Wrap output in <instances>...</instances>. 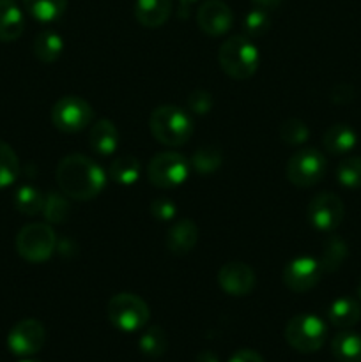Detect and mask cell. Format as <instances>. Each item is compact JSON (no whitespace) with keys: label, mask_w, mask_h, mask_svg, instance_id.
<instances>
[{"label":"cell","mask_w":361,"mask_h":362,"mask_svg":"<svg viewBox=\"0 0 361 362\" xmlns=\"http://www.w3.org/2000/svg\"><path fill=\"white\" fill-rule=\"evenodd\" d=\"M223 163V154L218 147L214 145H205L200 147L191 158L190 165L197 170L198 173L205 175V173H212L222 166Z\"/></svg>","instance_id":"f1b7e54d"},{"label":"cell","mask_w":361,"mask_h":362,"mask_svg":"<svg viewBox=\"0 0 361 362\" xmlns=\"http://www.w3.org/2000/svg\"><path fill=\"white\" fill-rule=\"evenodd\" d=\"M179 2H180V6H184V7H186V6H190V4L197 2V0H179Z\"/></svg>","instance_id":"ab89813d"},{"label":"cell","mask_w":361,"mask_h":362,"mask_svg":"<svg viewBox=\"0 0 361 362\" xmlns=\"http://www.w3.org/2000/svg\"><path fill=\"white\" fill-rule=\"evenodd\" d=\"M218 285L225 293L232 297H244L253 292L255 272L243 262L225 264L218 272Z\"/></svg>","instance_id":"5bb4252c"},{"label":"cell","mask_w":361,"mask_h":362,"mask_svg":"<svg viewBox=\"0 0 361 362\" xmlns=\"http://www.w3.org/2000/svg\"><path fill=\"white\" fill-rule=\"evenodd\" d=\"M229 362H265L264 357L260 356L258 352L250 349H243V350H237L232 357H230Z\"/></svg>","instance_id":"d590c367"},{"label":"cell","mask_w":361,"mask_h":362,"mask_svg":"<svg viewBox=\"0 0 361 362\" xmlns=\"http://www.w3.org/2000/svg\"><path fill=\"white\" fill-rule=\"evenodd\" d=\"M331 352L338 362H361V336L343 329L333 338Z\"/></svg>","instance_id":"44dd1931"},{"label":"cell","mask_w":361,"mask_h":362,"mask_svg":"<svg viewBox=\"0 0 361 362\" xmlns=\"http://www.w3.org/2000/svg\"><path fill=\"white\" fill-rule=\"evenodd\" d=\"M57 235L48 223H30L16 235V251L30 264L46 262L55 251Z\"/></svg>","instance_id":"5b68a950"},{"label":"cell","mask_w":361,"mask_h":362,"mask_svg":"<svg viewBox=\"0 0 361 362\" xmlns=\"http://www.w3.org/2000/svg\"><path fill=\"white\" fill-rule=\"evenodd\" d=\"M328 336V327L317 315H297L290 318L285 327V339L301 354H314L322 349Z\"/></svg>","instance_id":"8992f818"},{"label":"cell","mask_w":361,"mask_h":362,"mask_svg":"<svg viewBox=\"0 0 361 362\" xmlns=\"http://www.w3.org/2000/svg\"><path fill=\"white\" fill-rule=\"evenodd\" d=\"M46 221L53 223V225H60L66 221L67 214H69V202H67L66 194L60 193H50L45 198V209H42Z\"/></svg>","instance_id":"4dcf8cb0"},{"label":"cell","mask_w":361,"mask_h":362,"mask_svg":"<svg viewBox=\"0 0 361 362\" xmlns=\"http://www.w3.org/2000/svg\"><path fill=\"white\" fill-rule=\"evenodd\" d=\"M21 362H39V361H21Z\"/></svg>","instance_id":"b9f144b4"},{"label":"cell","mask_w":361,"mask_h":362,"mask_svg":"<svg viewBox=\"0 0 361 362\" xmlns=\"http://www.w3.org/2000/svg\"><path fill=\"white\" fill-rule=\"evenodd\" d=\"M110 324L122 332H137L147 325L151 318L147 303L134 293L122 292L110 299L108 310Z\"/></svg>","instance_id":"277c9868"},{"label":"cell","mask_w":361,"mask_h":362,"mask_svg":"<svg viewBox=\"0 0 361 362\" xmlns=\"http://www.w3.org/2000/svg\"><path fill=\"white\" fill-rule=\"evenodd\" d=\"M310 136V129L299 119H289L280 127V140L287 145H301Z\"/></svg>","instance_id":"d6a6232c"},{"label":"cell","mask_w":361,"mask_h":362,"mask_svg":"<svg viewBox=\"0 0 361 362\" xmlns=\"http://www.w3.org/2000/svg\"><path fill=\"white\" fill-rule=\"evenodd\" d=\"M190 168V161L179 152H159L149 161L147 179L158 189H172L186 182Z\"/></svg>","instance_id":"52a82bcc"},{"label":"cell","mask_w":361,"mask_h":362,"mask_svg":"<svg viewBox=\"0 0 361 362\" xmlns=\"http://www.w3.org/2000/svg\"><path fill=\"white\" fill-rule=\"evenodd\" d=\"M322 144H324V148L329 154H349V152L354 151V147H356L357 134L356 131L350 126H347V124H333V126L324 133Z\"/></svg>","instance_id":"d6986e66"},{"label":"cell","mask_w":361,"mask_h":362,"mask_svg":"<svg viewBox=\"0 0 361 362\" xmlns=\"http://www.w3.org/2000/svg\"><path fill=\"white\" fill-rule=\"evenodd\" d=\"M138 349L144 354L145 357H151V359H158L168 349V338H166V332L163 331L159 325H151V327L145 329L142 332L140 339H138Z\"/></svg>","instance_id":"484cf974"},{"label":"cell","mask_w":361,"mask_h":362,"mask_svg":"<svg viewBox=\"0 0 361 362\" xmlns=\"http://www.w3.org/2000/svg\"><path fill=\"white\" fill-rule=\"evenodd\" d=\"M94 119L91 103L80 95H64L53 105L52 122L62 133H78L85 129Z\"/></svg>","instance_id":"ba28073f"},{"label":"cell","mask_w":361,"mask_h":362,"mask_svg":"<svg viewBox=\"0 0 361 362\" xmlns=\"http://www.w3.org/2000/svg\"><path fill=\"white\" fill-rule=\"evenodd\" d=\"M188 108L197 115H204V113L211 112L212 108V98L209 92L205 90H195L188 98Z\"/></svg>","instance_id":"e575fe53"},{"label":"cell","mask_w":361,"mask_h":362,"mask_svg":"<svg viewBox=\"0 0 361 362\" xmlns=\"http://www.w3.org/2000/svg\"><path fill=\"white\" fill-rule=\"evenodd\" d=\"M342 90L343 92H340L338 87H336L335 90H333V101H336V103H349L350 99L354 98V90H353V87H350V85H342Z\"/></svg>","instance_id":"8d00e7d4"},{"label":"cell","mask_w":361,"mask_h":362,"mask_svg":"<svg viewBox=\"0 0 361 362\" xmlns=\"http://www.w3.org/2000/svg\"><path fill=\"white\" fill-rule=\"evenodd\" d=\"M172 13V0H137L134 18L142 27L158 28L166 23Z\"/></svg>","instance_id":"2e32d148"},{"label":"cell","mask_w":361,"mask_h":362,"mask_svg":"<svg viewBox=\"0 0 361 362\" xmlns=\"http://www.w3.org/2000/svg\"><path fill=\"white\" fill-rule=\"evenodd\" d=\"M336 179L340 186L347 189H360L361 187V156H350L343 159L336 168Z\"/></svg>","instance_id":"f546056e"},{"label":"cell","mask_w":361,"mask_h":362,"mask_svg":"<svg viewBox=\"0 0 361 362\" xmlns=\"http://www.w3.org/2000/svg\"><path fill=\"white\" fill-rule=\"evenodd\" d=\"M151 133L166 147H179L190 141L195 131L193 119L186 110L173 105L158 106L149 119Z\"/></svg>","instance_id":"7a4b0ae2"},{"label":"cell","mask_w":361,"mask_h":362,"mask_svg":"<svg viewBox=\"0 0 361 362\" xmlns=\"http://www.w3.org/2000/svg\"><path fill=\"white\" fill-rule=\"evenodd\" d=\"M88 145L99 156H112L119 148V131L108 119H99L92 124L88 133Z\"/></svg>","instance_id":"e0dca14e"},{"label":"cell","mask_w":361,"mask_h":362,"mask_svg":"<svg viewBox=\"0 0 361 362\" xmlns=\"http://www.w3.org/2000/svg\"><path fill=\"white\" fill-rule=\"evenodd\" d=\"M347 255H349V247H347L345 240L340 239L338 235H331L326 239L324 246H322L319 264L324 272H335L342 267Z\"/></svg>","instance_id":"cb8c5ba5"},{"label":"cell","mask_w":361,"mask_h":362,"mask_svg":"<svg viewBox=\"0 0 361 362\" xmlns=\"http://www.w3.org/2000/svg\"><path fill=\"white\" fill-rule=\"evenodd\" d=\"M27 13L42 23L57 21L67 9V0H23Z\"/></svg>","instance_id":"d4e9b609"},{"label":"cell","mask_w":361,"mask_h":362,"mask_svg":"<svg viewBox=\"0 0 361 362\" xmlns=\"http://www.w3.org/2000/svg\"><path fill=\"white\" fill-rule=\"evenodd\" d=\"M326 158L317 148H301L287 163V179L297 187H311L326 175Z\"/></svg>","instance_id":"9c48e42d"},{"label":"cell","mask_w":361,"mask_h":362,"mask_svg":"<svg viewBox=\"0 0 361 362\" xmlns=\"http://www.w3.org/2000/svg\"><path fill=\"white\" fill-rule=\"evenodd\" d=\"M357 297H360L361 300V279H360V285H357Z\"/></svg>","instance_id":"60d3db41"},{"label":"cell","mask_w":361,"mask_h":362,"mask_svg":"<svg viewBox=\"0 0 361 362\" xmlns=\"http://www.w3.org/2000/svg\"><path fill=\"white\" fill-rule=\"evenodd\" d=\"M108 177L119 186H131L140 177V161L131 154L119 156L110 165Z\"/></svg>","instance_id":"603a6c76"},{"label":"cell","mask_w":361,"mask_h":362,"mask_svg":"<svg viewBox=\"0 0 361 362\" xmlns=\"http://www.w3.org/2000/svg\"><path fill=\"white\" fill-rule=\"evenodd\" d=\"M151 214L154 216L158 221L168 223L176 218V204H173L170 198L159 197L156 198L154 202L151 204Z\"/></svg>","instance_id":"836d02e7"},{"label":"cell","mask_w":361,"mask_h":362,"mask_svg":"<svg viewBox=\"0 0 361 362\" xmlns=\"http://www.w3.org/2000/svg\"><path fill=\"white\" fill-rule=\"evenodd\" d=\"M269 25H271V20H269V14L268 11H262L255 7L253 11L244 16L243 20V35L246 37L255 39V37H262L265 32L269 30Z\"/></svg>","instance_id":"1f68e13d"},{"label":"cell","mask_w":361,"mask_h":362,"mask_svg":"<svg viewBox=\"0 0 361 362\" xmlns=\"http://www.w3.org/2000/svg\"><path fill=\"white\" fill-rule=\"evenodd\" d=\"M195 362H219V359L214 352H211V350H204V352L198 354Z\"/></svg>","instance_id":"f35d334b"},{"label":"cell","mask_w":361,"mask_h":362,"mask_svg":"<svg viewBox=\"0 0 361 362\" xmlns=\"http://www.w3.org/2000/svg\"><path fill=\"white\" fill-rule=\"evenodd\" d=\"M218 62L223 73L232 80H248L260 64V53L255 42L246 35H232L219 46Z\"/></svg>","instance_id":"3957f363"},{"label":"cell","mask_w":361,"mask_h":362,"mask_svg":"<svg viewBox=\"0 0 361 362\" xmlns=\"http://www.w3.org/2000/svg\"><path fill=\"white\" fill-rule=\"evenodd\" d=\"M198 240V226L191 219H179L166 230L165 244L172 255H188Z\"/></svg>","instance_id":"9a60e30c"},{"label":"cell","mask_w":361,"mask_h":362,"mask_svg":"<svg viewBox=\"0 0 361 362\" xmlns=\"http://www.w3.org/2000/svg\"><path fill=\"white\" fill-rule=\"evenodd\" d=\"M343 214H345L343 202L329 191L315 194L306 207L308 221L319 232H333L338 228Z\"/></svg>","instance_id":"30bf717a"},{"label":"cell","mask_w":361,"mask_h":362,"mask_svg":"<svg viewBox=\"0 0 361 362\" xmlns=\"http://www.w3.org/2000/svg\"><path fill=\"white\" fill-rule=\"evenodd\" d=\"M55 179L60 191L78 202L92 200L106 186V173L101 166L81 154L66 156L57 166Z\"/></svg>","instance_id":"6da1fadb"},{"label":"cell","mask_w":361,"mask_h":362,"mask_svg":"<svg viewBox=\"0 0 361 362\" xmlns=\"http://www.w3.org/2000/svg\"><path fill=\"white\" fill-rule=\"evenodd\" d=\"M45 194L34 186H21L14 194V207L25 216H35L45 209Z\"/></svg>","instance_id":"4316f807"},{"label":"cell","mask_w":361,"mask_h":362,"mask_svg":"<svg viewBox=\"0 0 361 362\" xmlns=\"http://www.w3.org/2000/svg\"><path fill=\"white\" fill-rule=\"evenodd\" d=\"M45 325L35 318H25L14 324L7 334V346L18 357L35 356L45 346Z\"/></svg>","instance_id":"8fae6325"},{"label":"cell","mask_w":361,"mask_h":362,"mask_svg":"<svg viewBox=\"0 0 361 362\" xmlns=\"http://www.w3.org/2000/svg\"><path fill=\"white\" fill-rule=\"evenodd\" d=\"M34 55L45 64H52L60 59L64 52V41L57 32L42 30L34 39Z\"/></svg>","instance_id":"7402d4cb"},{"label":"cell","mask_w":361,"mask_h":362,"mask_svg":"<svg viewBox=\"0 0 361 362\" xmlns=\"http://www.w3.org/2000/svg\"><path fill=\"white\" fill-rule=\"evenodd\" d=\"M282 2L283 0H251L253 7H257V9H262V11L276 9V7H278Z\"/></svg>","instance_id":"74e56055"},{"label":"cell","mask_w":361,"mask_h":362,"mask_svg":"<svg viewBox=\"0 0 361 362\" xmlns=\"http://www.w3.org/2000/svg\"><path fill=\"white\" fill-rule=\"evenodd\" d=\"M328 318L335 327L350 329L360 322L361 306L353 297H338L328 308Z\"/></svg>","instance_id":"ffe728a7"},{"label":"cell","mask_w":361,"mask_h":362,"mask_svg":"<svg viewBox=\"0 0 361 362\" xmlns=\"http://www.w3.org/2000/svg\"><path fill=\"white\" fill-rule=\"evenodd\" d=\"M25 30V18L14 0H0V41H16Z\"/></svg>","instance_id":"ac0fdd59"},{"label":"cell","mask_w":361,"mask_h":362,"mask_svg":"<svg viewBox=\"0 0 361 362\" xmlns=\"http://www.w3.org/2000/svg\"><path fill=\"white\" fill-rule=\"evenodd\" d=\"M197 23L204 34L219 37L234 25V13L222 0H205L197 11Z\"/></svg>","instance_id":"4fadbf2b"},{"label":"cell","mask_w":361,"mask_h":362,"mask_svg":"<svg viewBox=\"0 0 361 362\" xmlns=\"http://www.w3.org/2000/svg\"><path fill=\"white\" fill-rule=\"evenodd\" d=\"M20 175V159L9 144L0 140V189L9 187Z\"/></svg>","instance_id":"83f0119b"},{"label":"cell","mask_w":361,"mask_h":362,"mask_svg":"<svg viewBox=\"0 0 361 362\" xmlns=\"http://www.w3.org/2000/svg\"><path fill=\"white\" fill-rule=\"evenodd\" d=\"M322 274L324 271H322L319 260L311 257H297L290 260L283 269V285L290 292L303 293L315 288L321 281Z\"/></svg>","instance_id":"7c38bea8"}]
</instances>
